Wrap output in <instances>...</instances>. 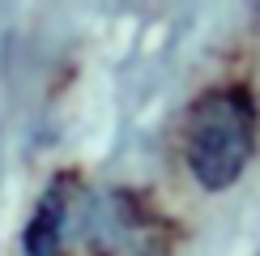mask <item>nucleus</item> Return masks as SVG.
<instances>
[{
	"label": "nucleus",
	"instance_id": "nucleus-2",
	"mask_svg": "<svg viewBox=\"0 0 260 256\" xmlns=\"http://www.w3.org/2000/svg\"><path fill=\"white\" fill-rule=\"evenodd\" d=\"M90 239L107 256H162V231L154 209H145L133 192H111L90 213Z\"/></svg>",
	"mask_w": 260,
	"mask_h": 256
},
{
	"label": "nucleus",
	"instance_id": "nucleus-1",
	"mask_svg": "<svg viewBox=\"0 0 260 256\" xmlns=\"http://www.w3.org/2000/svg\"><path fill=\"white\" fill-rule=\"evenodd\" d=\"M256 128H260V111L243 85L205 90L188 107L183 163H188V171L197 175L201 188L218 192V188H231L243 175V167L256 154Z\"/></svg>",
	"mask_w": 260,
	"mask_h": 256
},
{
	"label": "nucleus",
	"instance_id": "nucleus-3",
	"mask_svg": "<svg viewBox=\"0 0 260 256\" xmlns=\"http://www.w3.org/2000/svg\"><path fill=\"white\" fill-rule=\"evenodd\" d=\"M64 222H69V197H64V184H56L43 192V201L30 213L26 235H21V252L26 256H60Z\"/></svg>",
	"mask_w": 260,
	"mask_h": 256
}]
</instances>
